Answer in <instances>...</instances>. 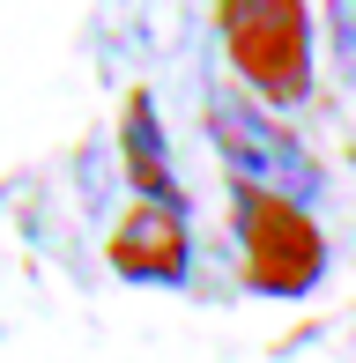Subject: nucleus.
Listing matches in <instances>:
<instances>
[{
  "label": "nucleus",
  "instance_id": "f257e3e1",
  "mask_svg": "<svg viewBox=\"0 0 356 363\" xmlns=\"http://www.w3.org/2000/svg\"><path fill=\"white\" fill-rule=\"evenodd\" d=\"M208 134H216L223 163H230V178L245 193H267V201H289V208H304L319 193V156L282 119H267L252 96L216 89L208 96Z\"/></svg>",
  "mask_w": 356,
  "mask_h": 363
},
{
  "label": "nucleus",
  "instance_id": "f03ea898",
  "mask_svg": "<svg viewBox=\"0 0 356 363\" xmlns=\"http://www.w3.org/2000/svg\"><path fill=\"white\" fill-rule=\"evenodd\" d=\"M223 45H230V67L267 104H304V89H312V15L297 0L223 8Z\"/></svg>",
  "mask_w": 356,
  "mask_h": 363
},
{
  "label": "nucleus",
  "instance_id": "7ed1b4c3",
  "mask_svg": "<svg viewBox=\"0 0 356 363\" xmlns=\"http://www.w3.org/2000/svg\"><path fill=\"white\" fill-rule=\"evenodd\" d=\"M230 216H238V245H245V282H252V289H267V296H304V289L319 282L327 245H319V230H312L304 208L238 186Z\"/></svg>",
  "mask_w": 356,
  "mask_h": 363
},
{
  "label": "nucleus",
  "instance_id": "20e7f679",
  "mask_svg": "<svg viewBox=\"0 0 356 363\" xmlns=\"http://www.w3.org/2000/svg\"><path fill=\"white\" fill-rule=\"evenodd\" d=\"M111 267L134 282H178L186 274V208L178 201H134L111 230Z\"/></svg>",
  "mask_w": 356,
  "mask_h": 363
},
{
  "label": "nucleus",
  "instance_id": "39448f33",
  "mask_svg": "<svg viewBox=\"0 0 356 363\" xmlns=\"http://www.w3.org/2000/svg\"><path fill=\"white\" fill-rule=\"evenodd\" d=\"M119 148H126V178L141 186V201H171V171H164V134H156V104L149 89L126 96V119H119Z\"/></svg>",
  "mask_w": 356,
  "mask_h": 363
}]
</instances>
